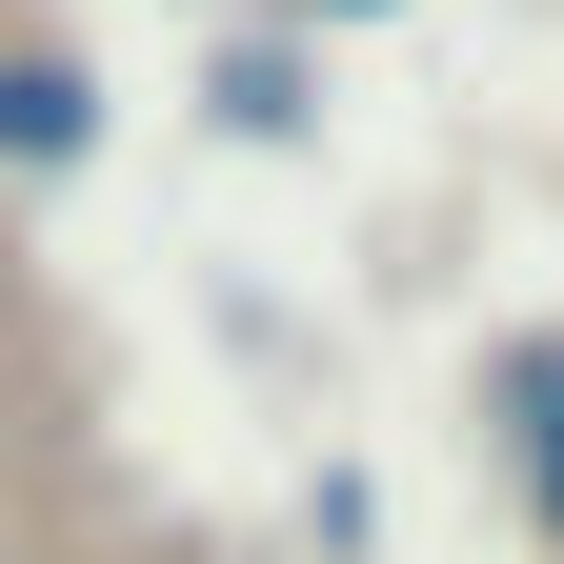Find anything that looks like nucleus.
<instances>
[{
  "label": "nucleus",
  "instance_id": "nucleus-2",
  "mask_svg": "<svg viewBox=\"0 0 564 564\" xmlns=\"http://www.w3.org/2000/svg\"><path fill=\"white\" fill-rule=\"evenodd\" d=\"M61 162H101V82L61 41H0V182H61Z\"/></svg>",
  "mask_w": 564,
  "mask_h": 564
},
{
  "label": "nucleus",
  "instance_id": "nucleus-1",
  "mask_svg": "<svg viewBox=\"0 0 564 564\" xmlns=\"http://www.w3.org/2000/svg\"><path fill=\"white\" fill-rule=\"evenodd\" d=\"M484 423H505V484H524V524H544V564H564V323L484 364Z\"/></svg>",
  "mask_w": 564,
  "mask_h": 564
},
{
  "label": "nucleus",
  "instance_id": "nucleus-3",
  "mask_svg": "<svg viewBox=\"0 0 564 564\" xmlns=\"http://www.w3.org/2000/svg\"><path fill=\"white\" fill-rule=\"evenodd\" d=\"M202 101H223V141H303V61H282V41H223Z\"/></svg>",
  "mask_w": 564,
  "mask_h": 564
},
{
  "label": "nucleus",
  "instance_id": "nucleus-4",
  "mask_svg": "<svg viewBox=\"0 0 564 564\" xmlns=\"http://www.w3.org/2000/svg\"><path fill=\"white\" fill-rule=\"evenodd\" d=\"M323 21H383V0H323Z\"/></svg>",
  "mask_w": 564,
  "mask_h": 564
}]
</instances>
